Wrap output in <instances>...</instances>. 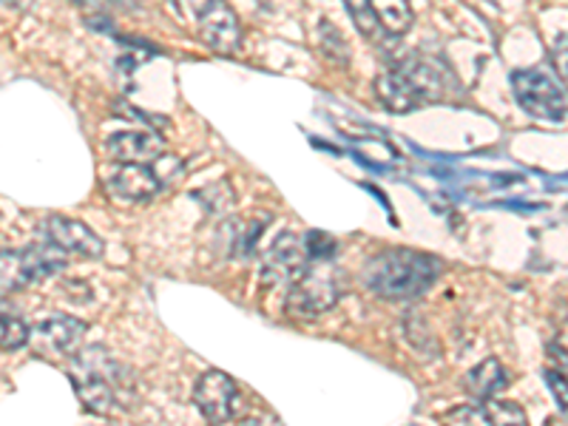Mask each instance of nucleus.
Wrapping results in <instances>:
<instances>
[{
	"label": "nucleus",
	"mask_w": 568,
	"mask_h": 426,
	"mask_svg": "<svg viewBox=\"0 0 568 426\" xmlns=\"http://www.w3.org/2000/svg\"><path fill=\"white\" fill-rule=\"evenodd\" d=\"M378 98L393 111H415L420 105L440 103L458 91V78L453 69L429 54H407L404 60L387 69L375 83Z\"/></svg>",
	"instance_id": "1"
},
{
	"label": "nucleus",
	"mask_w": 568,
	"mask_h": 426,
	"mask_svg": "<svg viewBox=\"0 0 568 426\" xmlns=\"http://www.w3.org/2000/svg\"><path fill=\"white\" fill-rule=\"evenodd\" d=\"M71 358L74 364L69 369V378L89 413L111 415L114 409H129L134 404V378H131L129 367L116 362L114 355L105 353L103 347H91L83 353L78 349Z\"/></svg>",
	"instance_id": "2"
},
{
	"label": "nucleus",
	"mask_w": 568,
	"mask_h": 426,
	"mask_svg": "<svg viewBox=\"0 0 568 426\" xmlns=\"http://www.w3.org/2000/svg\"><path fill=\"white\" fill-rule=\"evenodd\" d=\"M444 273V262L433 253L409 251V247H389L375 253L364 265V287L382 298H418L429 293Z\"/></svg>",
	"instance_id": "3"
},
{
	"label": "nucleus",
	"mask_w": 568,
	"mask_h": 426,
	"mask_svg": "<svg viewBox=\"0 0 568 426\" xmlns=\"http://www.w3.org/2000/svg\"><path fill=\"white\" fill-rule=\"evenodd\" d=\"M342 296V278L333 258H311L304 271L287 284V311L293 316L316 318L333 311Z\"/></svg>",
	"instance_id": "4"
},
{
	"label": "nucleus",
	"mask_w": 568,
	"mask_h": 426,
	"mask_svg": "<svg viewBox=\"0 0 568 426\" xmlns=\"http://www.w3.org/2000/svg\"><path fill=\"white\" fill-rule=\"evenodd\" d=\"M65 253L52 242L18 247V251H0V293H14L29 287L32 282L63 271Z\"/></svg>",
	"instance_id": "5"
},
{
	"label": "nucleus",
	"mask_w": 568,
	"mask_h": 426,
	"mask_svg": "<svg viewBox=\"0 0 568 426\" xmlns=\"http://www.w3.org/2000/svg\"><path fill=\"white\" fill-rule=\"evenodd\" d=\"M511 89H515L517 103L524 105L529 114L540 116V120H551V123H562L566 120V89H562V78H557L555 71L546 69V65L515 71L511 74Z\"/></svg>",
	"instance_id": "6"
},
{
	"label": "nucleus",
	"mask_w": 568,
	"mask_h": 426,
	"mask_svg": "<svg viewBox=\"0 0 568 426\" xmlns=\"http://www.w3.org/2000/svg\"><path fill=\"white\" fill-rule=\"evenodd\" d=\"M194 400L211 424H231L242 413L240 387L233 384L231 375L220 373V369L202 375L194 389Z\"/></svg>",
	"instance_id": "7"
},
{
	"label": "nucleus",
	"mask_w": 568,
	"mask_h": 426,
	"mask_svg": "<svg viewBox=\"0 0 568 426\" xmlns=\"http://www.w3.org/2000/svg\"><path fill=\"white\" fill-rule=\"evenodd\" d=\"M196 23L205 43L220 54H233L242 45L240 18L227 0H202L196 7Z\"/></svg>",
	"instance_id": "8"
},
{
	"label": "nucleus",
	"mask_w": 568,
	"mask_h": 426,
	"mask_svg": "<svg viewBox=\"0 0 568 426\" xmlns=\"http://www.w3.org/2000/svg\"><path fill=\"white\" fill-rule=\"evenodd\" d=\"M85 329L89 327L80 318L52 316L40 322L34 329H29V342L45 358H71L80 349V344H83Z\"/></svg>",
	"instance_id": "9"
},
{
	"label": "nucleus",
	"mask_w": 568,
	"mask_h": 426,
	"mask_svg": "<svg viewBox=\"0 0 568 426\" xmlns=\"http://www.w3.org/2000/svg\"><path fill=\"white\" fill-rule=\"evenodd\" d=\"M105 187L123 202H151L162 191V176L156 174L154 165L116 162L105 174Z\"/></svg>",
	"instance_id": "10"
},
{
	"label": "nucleus",
	"mask_w": 568,
	"mask_h": 426,
	"mask_svg": "<svg viewBox=\"0 0 568 426\" xmlns=\"http://www.w3.org/2000/svg\"><path fill=\"white\" fill-rule=\"evenodd\" d=\"M45 242H52L58 251L65 256H80V258H100L103 256V240L98 233L83 225L80 220L71 216H49L43 225Z\"/></svg>",
	"instance_id": "11"
},
{
	"label": "nucleus",
	"mask_w": 568,
	"mask_h": 426,
	"mask_svg": "<svg viewBox=\"0 0 568 426\" xmlns=\"http://www.w3.org/2000/svg\"><path fill=\"white\" fill-rule=\"evenodd\" d=\"M105 154L114 162H142V165H156L165 151V142L154 131H120L105 140Z\"/></svg>",
	"instance_id": "12"
},
{
	"label": "nucleus",
	"mask_w": 568,
	"mask_h": 426,
	"mask_svg": "<svg viewBox=\"0 0 568 426\" xmlns=\"http://www.w3.org/2000/svg\"><path fill=\"white\" fill-rule=\"evenodd\" d=\"M307 262H311V256H307L304 240H298V236H293V233H284L282 240H278L276 245L271 247V253H267L265 276L287 287V284L304 271Z\"/></svg>",
	"instance_id": "13"
},
{
	"label": "nucleus",
	"mask_w": 568,
	"mask_h": 426,
	"mask_svg": "<svg viewBox=\"0 0 568 426\" xmlns=\"http://www.w3.org/2000/svg\"><path fill=\"white\" fill-rule=\"evenodd\" d=\"M506 384H509V373H506L504 364L497 362V358H486L478 367L469 369L464 378V389L471 398L478 400V404L480 400L495 398L500 389H506Z\"/></svg>",
	"instance_id": "14"
},
{
	"label": "nucleus",
	"mask_w": 568,
	"mask_h": 426,
	"mask_svg": "<svg viewBox=\"0 0 568 426\" xmlns=\"http://www.w3.org/2000/svg\"><path fill=\"white\" fill-rule=\"evenodd\" d=\"M29 324L18 307L0 298V349H20L29 344Z\"/></svg>",
	"instance_id": "15"
},
{
	"label": "nucleus",
	"mask_w": 568,
	"mask_h": 426,
	"mask_svg": "<svg viewBox=\"0 0 568 426\" xmlns=\"http://www.w3.org/2000/svg\"><path fill=\"white\" fill-rule=\"evenodd\" d=\"M375 18L389 34H404L413 27V7L409 0H369Z\"/></svg>",
	"instance_id": "16"
},
{
	"label": "nucleus",
	"mask_w": 568,
	"mask_h": 426,
	"mask_svg": "<svg viewBox=\"0 0 568 426\" xmlns=\"http://www.w3.org/2000/svg\"><path fill=\"white\" fill-rule=\"evenodd\" d=\"M344 3H347V12L349 18H353L355 29H358L364 38L373 40V43H384L387 38H393V34L382 27V20L375 18L369 0H344Z\"/></svg>",
	"instance_id": "17"
},
{
	"label": "nucleus",
	"mask_w": 568,
	"mask_h": 426,
	"mask_svg": "<svg viewBox=\"0 0 568 426\" xmlns=\"http://www.w3.org/2000/svg\"><path fill=\"white\" fill-rule=\"evenodd\" d=\"M318 43H322V52L329 63H336V65H342V69H347L349 65L347 40H344L342 32H338L333 23H327V20H324L322 27H318Z\"/></svg>",
	"instance_id": "18"
},
{
	"label": "nucleus",
	"mask_w": 568,
	"mask_h": 426,
	"mask_svg": "<svg viewBox=\"0 0 568 426\" xmlns=\"http://www.w3.org/2000/svg\"><path fill=\"white\" fill-rule=\"evenodd\" d=\"M486 413V424H529L526 413L515 400H480Z\"/></svg>",
	"instance_id": "19"
},
{
	"label": "nucleus",
	"mask_w": 568,
	"mask_h": 426,
	"mask_svg": "<svg viewBox=\"0 0 568 426\" xmlns=\"http://www.w3.org/2000/svg\"><path fill=\"white\" fill-rule=\"evenodd\" d=\"M304 247L311 258H333L336 256V240L322 231H311L304 236Z\"/></svg>",
	"instance_id": "20"
},
{
	"label": "nucleus",
	"mask_w": 568,
	"mask_h": 426,
	"mask_svg": "<svg viewBox=\"0 0 568 426\" xmlns=\"http://www.w3.org/2000/svg\"><path fill=\"white\" fill-rule=\"evenodd\" d=\"M444 420L449 424H486V413H484V404H475V407H458L453 413H446Z\"/></svg>",
	"instance_id": "21"
},
{
	"label": "nucleus",
	"mask_w": 568,
	"mask_h": 426,
	"mask_svg": "<svg viewBox=\"0 0 568 426\" xmlns=\"http://www.w3.org/2000/svg\"><path fill=\"white\" fill-rule=\"evenodd\" d=\"M562 375H566V369H560V373H555V369H549V373H546V382H549V387H551V393L557 395V400H560V409L562 413H566V384H562Z\"/></svg>",
	"instance_id": "22"
},
{
	"label": "nucleus",
	"mask_w": 568,
	"mask_h": 426,
	"mask_svg": "<svg viewBox=\"0 0 568 426\" xmlns=\"http://www.w3.org/2000/svg\"><path fill=\"white\" fill-rule=\"evenodd\" d=\"M80 7H85V9H94V14H100L103 12V9H109V7H131V0H78Z\"/></svg>",
	"instance_id": "23"
},
{
	"label": "nucleus",
	"mask_w": 568,
	"mask_h": 426,
	"mask_svg": "<svg viewBox=\"0 0 568 426\" xmlns=\"http://www.w3.org/2000/svg\"><path fill=\"white\" fill-rule=\"evenodd\" d=\"M0 3H12V7H27L29 0H0Z\"/></svg>",
	"instance_id": "24"
}]
</instances>
